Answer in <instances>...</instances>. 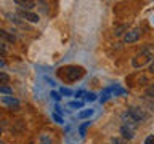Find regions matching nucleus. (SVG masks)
<instances>
[{
  "mask_svg": "<svg viewBox=\"0 0 154 144\" xmlns=\"http://www.w3.org/2000/svg\"><path fill=\"white\" fill-rule=\"evenodd\" d=\"M144 144H154V134L148 136V138H146V141H144Z\"/></svg>",
  "mask_w": 154,
  "mask_h": 144,
  "instance_id": "obj_18",
  "label": "nucleus"
},
{
  "mask_svg": "<svg viewBox=\"0 0 154 144\" xmlns=\"http://www.w3.org/2000/svg\"><path fill=\"white\" fill-rule=\"evenodd\" d=\"M128 31H127V26H125V24H120V26H116L114 27V35L116 37H119V35H125V34H127Z\"/></svg>",
  "mask_w": 154,
  "mask_h": 144,
  "instance_id": "obj_9",
  "label": "nucleus"
},
{
  "mask_svg": "<svg viewBox=\"0 0 154 144\" xmlns=\"http://www.w3.org/2000/svg\"><path fill=\"white\" fill-rule=\"evenodd\" d=\"M140 37H141L140 29H132V31H128L124 35V43H135V42H138Z\"/></svg>",
  "mask_w": 154,
  "mask_h": 144,
  "instance_id": "obj_4",
  "label": "nucleus"
},
{
  "mask_svg": "<svg viewBox=\"0 0 154 144\" xmlns=\"http://www.w3.org/2000/svg\"><path fill=\"white\" fill-rule=\"evenodd\" d=\"M120 134H122L124 139H133L135 138V127L133 125H122L120 127Z\"/></svg>",
  "mask_w": 154,
  "mask_h": 144,
  "instance_id": "obj_5",
  "label": "nucleus"
},
{
  "mask_svg": "<svg viewBox=\"0 0 154 144\" xmlns=\"http://www.w3.org/2000/svg\"><path fill=\"white\" fill-rule=\"evenodd\" d=\"M10 77L5 74V72H0V83H2V86H5V83H8Z\"/></svg>",
  "mask_w": 154,
  "mask_h": 144,
  "instance_id": "obj_12",
  "label": "nucleus"
},
{
  "mask_svg": "<svg viewBox=\"0 0 154 144\" xmlns=\"http://www.w3.org/2000/svg\"><path fill=\"white\" fill-rule=\"evenodd\" d=\"M88 125H90V122H87V123H84V125H82V127H80V134H82V136H84V134H85L87 128H88Z\"/></svg>",
  "mask_w": 154,
  "mask_h": 144,
  "instance_id": "obj_17",
  "label": "nucleus"
},
{
  "mask_svg": "<svg viewBox=\"0 0 154 144\" xmlns=\"http://www.w3.org/2000/svg\"><path fill=\"white\" fill-rule=\"evenodd\" d=\"M149 72H151V74H154V59H152V62H151V66H149Z\"/></svg>",
  "mask_w": 154,
  "mask_h": 144,
  "instance_id": "obj_20",
  "label": "nucleus"
},
{
  "mask_svg": "<svg viewBox=\"0 0 154 144\" xmlns=\"http://www.w3.org/2000/svg\"><path fill=\"white\" fill-rule=\"evenodd\" d=\"M87 99H91V101H93V99H95V94H87Z\"/></svg>",
  "mask_w": 154,
  "mask_h": 144,
  "instance_id": "obj_21",
  "label": "nucleus"
},
{
  "mask_svg": "<svg viewBox=\"0 0 154 144\" xmlns=\"http://www.w3.org/2000/svg\"><path fill=\"white\" fill-rule=\"evenodd\" d=\"M146 94H148V96H151V98H154V83L146 90Z\"/></svg>",
  "mask_w": 154,
  "mask_h": 144,
  "instance_id": "obj_16",
  "label": "nucleus"
},
{
  "mask_svg": "<svg viewBox=\"0 0 154 144\" xmlns=\"http://www.w3.org/2000/svg\"><path fill=\"white\" fill-rule=\"evenodd\" d=\"M152 59V55H151V51H148V50H143L141 53H138L137 56L133 58V61H132V64L133 67H143L146 62H149Z\"/></svg>",
  "mask_w": 154,
  "mask_h": 144,
  "instance_id": "obj_1",
  "label": "nucleus"
},
{
  "mask_svg": "<svg viewBox=\"0 0 154 144\" xmlns=\"http://www.w3.org/2000/svg\"><path fill=\"white\" fill-rule=\"evenodd\" d=\"M127 112L130 114V117H132V118H133L137 123L143 122V120L148 117V115H146V112H144V110H143L141 107H130V109L127 110Z\"/></svg>",
  "mask_w": 154,
  "mask_h": 144,
  "instance_id": "obj_3",
  "label": "nucleus"
},
{
  "mask_svg": "<svg viewBox=\"0 0 154 144\" xmlns=\"http://www.w3.org/2000/svg\"><path fill=\"white\" fill-rule=\"evenodd\" d=\"M14 3L19 5V7L24 8V10H32V8H34V5H35L34 2H29V0H27V2H26V0H16Z\"/></svg>",
  "mask_w": 154,
  "mask_h": 144,
  "instance_id": "obj_8",
  "label": "nucleus"
},
{
  "mask_svg": "<svg viewBox=\"0 0 154 144\" xmlns=\"http://www.w3.org/2000/svg\"><path fill=\"white\" fill-rule=\"evenodd\" d=\"M0 91H2V93H7V94H13V90L8 88V86H2V88H0Z\"/></svg>",
  "mask_w": 154,
  "mask_h": 144,
  "instance_id": "obj_15",
  "label": "nucleus"
},
{
  "mask_svg": "<svg viewBox=\"0 0 154 144\" xmlns=\"http://www.w3.org/2000/svg\"><path fill=\"white\" fill-rule=\"evenodd\" d=\"M69 106H71V107H82V103H80V101H74V103H71Z\"/></svg>",
  "mask_w": 154,
  "mask_h": 144,
  "instance_id": "obj_19",
  "label": "nucleus"
},
{
  "mask_svg": "<svg viewBox=\"0 0 154 144\" xmlns=\"http://www.w3.org/2000/svg\"><path fill=\"white\" fill-rule=\"evenodd\" d=\"M51 96H53L55 99H60V96H58V93H51Z\"/></svg>",
  "mask_w": 154,
  "mask_h": 144,
  "instance_id": "obj_22",
  "label": "nucleus"
},
{
  "mask_svg": "<svg viewBox=\"0 0 154 144\" xmlns=\"http://www.w3.org/2000/svg\"><path fill=\"white\" fill-rule=\"evenodd\" d=\"M40 142L42 144H51V139H48L47 134H42V138H40Z\"/></svg>",
  "mask_w": 154,
  "mask_h": 144,
  "instance_id": "obj_14",
  "label": "nucleus"
},
{
  "mask_svg": "<svg viewBox=\"0 0 154 144\" xmlns=\"http://www.w3.org/2000/svg\"><path fill=\"white\" fill-rule=\"evenodd\" d=\"M111 144H127V141L124 138H112L111 139Z\"/></svg>",
  "mask_w": 154,
  "mask_h": 144,
  "instance_id": "obj_13",
  "label": "nucleus"
},
{
  "mask_svg": "<svg viewBox=\"0 0 154 144\" xmlns=\"http://www.w3.org/2000/svg\"><path fill=\"white\" fill-rule=\"evenodd\" d=\"M19 16L26 21H31V22H37L38 21V16L35 13H31V11H19Z\"/></svg>",
  "mask_w": 154,
  "mask_h": 144,
  "instance_id": "obj_6",
  "label": "nucleus"
},
{
  "mask_svg": "<svg viewBox=\"0 0 154 144\" xmlns=\"http://www.w3.org/2000/svg\"><path fill=\"white\" fill-rule=\"evenodd\" d=\"M84 67H79V66H69L66 67V79L71 80V82H75L79 80L82 75H84Z\"/></svg>",
  "mask_w": 154,
  "mask_h": 144,
  "instance_id": "obj_2",
  "label": "nucleus"
},
{
  "mask_svg": "<svg viewBox=\"0 0 154 144\" xmlns=\"http://www.w3.org/2000/svg\"><path fill=\"white\" fill-rule=\"evenodd\" d=\"M91 114H93V110H91V109H88V110H82V112H79V115H77V117H79V118H85V117H90Z\"/></svg>",
  "mask_w": 154,
  "mask_h": 144,
  "instance_id": "obj_11",
  "label": "nucleus"
},
{
  "mask_svg": "<svg viewBox=\"0 0 154 144\" xmlns=\"http://www.w3.org/2000/svg\"><path fill=\"white\" fill-rule=\"evenodd\" d=\"M0 35H2V38H5V40H8V42H14V35H10V34L7 31H0Z\"/></svg>",
  "mask_w": 154,
  "mask_h": 144,
  "instance_id": "obj_10",
  "label": "nucleus"
},
{
  "mask_svg": "<svg viewBox=\"0 0 154 144\" xmlns=\"http://www.w3.org/2000/svg\"><path fill=\"white\" fill-rule=\"evenodd\" d=\"M2 103L3 104H8V106H14V107H18L19 106V101L16 98H13V96H2Z\"/></svg>",
  "mask_w": 154,
  "mask_h": 144,
  "instance_id": "obj_7",
  "label": "nucleus"
}]
</instances>
